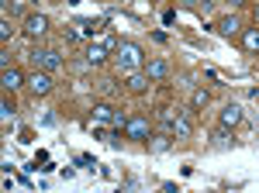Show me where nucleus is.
<instances>
[{"instance_id": "19", "label": "nucleus", "mask_w": 259, "mask_h": 193, "mask_svg": "<svg viewBox=\"0 0 259 193\" xmlns=\"http://www.w3.org/2000/svg\"><path fill=\"white\" fill-rule=\"evenodd\" d=\"M11 35H14V28H11V21L4 18V21H0V38L7 41V38H11Z\"/></svg>"}, {"instance_id": "18", "label": "nucleus", "mask_w": 259, "mask_h": 193, "mask_svg": "<svg viewBox=\"0 0 259 193\" xmlns=\"http://www.w3.org/2000/svg\"><path fill=\"white\" fill-rule=\"evenodd\" d=\"M0 111H4V117H14V111H18V107H14V100H11V96H4Z\"/></svg>"}, {"instance_id": "12", "label": "nucleus", "mask_w": 259, "mask_h": 193, "mask_svg": "<svg viewBox=\"0 0 259 193\" xmlns=\"http://www.w3.org/2000/svg\"><path fill=\"white\" fill-rule=\"evenodd\" d=\"M107 56H111L107 45H90V49H87V62H90V66H104Z\"/></svg>"}, {"instance_id": "20", "label": "nucleus", "mask_w": 259, "mask_h": 193, "mask_svg": "<svg viewBox=\"0 0 259 193\" xmlns=\"http://www.w3.org/2000/svg\"><path fill=\"white\" fill-rule=\"evenodd\" d=\"M183 7H190V11H200V0H180Z\"/></svg>"}, {"instance_id": "8", "label": "nucleus", "mask_w": 259, "mask_h": 193, "mask_svg": "<svg viewBox=\"0 0 259 193\" xmlns=\"http://www.w3.org/2000/svg\"><path fill=\"white\" fill-rule=\"evenodd\" d=\"M149 83H152V79L145 76V69H132V73H124V86H128L132 93H145Z\"/></svg>"}, {"instance_id": "11", "label": "nucleus", "mask_w": 259, "mask_h": 193, "mask_svg": "<svg viewBox=\"0 0 259 193\" xmlns=\"http://www.w3.org/2000/svg\"><path fill=\"white\" fill-rule=\"evenodd\" d=\"M4 86H7V90H18V86H24V83H28V79L21 76V69H14V66H4Z\"/></svg>"}, {"instance_id": "16", "label": "nucleus", "mask_w": 259, "mask_h": 193, "mask_svg": "<svg viewBox=\"0 0 259 193\" xmlns=\"http://www.w3.org/2000/svg\"><path fill=\"white\" fill-rule=\"evenodd\" d=\"M111 114H114L111 104H97V107H94V117H97V121H111Z\"/></svg>"}, {"instance_id": "7", "label": "nucleus", "mask_w": 259, "mask_h": 193, "mask_svg": "<svg viewBox=\"0 0 259 193\" xmlns=\"http://www.w3.org/2000/svg\"><path fill=\"white\" fill-rule=\"evenodd\" d=\"M45 31H49V18L45 14H28L24 18V35L28 38H41Z\"/></svg>"}, {"instance_id": "13", "label": "nucleus", "mask_w": 259, "mask_h": 193, "mask_svg": "<svg viewBox=\"0 0 259 193\" xmlns=\"http://www.w3.org/2000/svg\"><path fill=\"white\" fill-rule=\"evenodd\" d=\"M242 45H245L249 52H259V28H245V31H242Z\"/></svg>"}, {"instance_id": "5", "label": "nucleus", "mask_w": 259, "mask_h": 193, "mask_svg": "<svg viewBox=\"0 0 259 193\" xmlns=\"http://www.w3.org/2000/svg\"><path fill=\"white\" fill-rule=\"evenodd\" d=\"M142 69H145V76L152 79V83H166V79H169V73H173L166 59H149V62H145Z\"/></svg>"}, {"instance_id": "15", "label": "nucleus", "mask_w": 259, "mask_h": 193, "mask_svg": "<svg viewBox=\"0 0 259 193\" xmlns=\"http://www.w3.org/2000/svg\"><path fill=\"white\" fill-rule=\"evenodd\" d=\"M173 145V135H159V138H152V152H166Z\"/></svg>"}, {"instance_id": "10", "label": "nucleus", "mask_w": 259, "mask_h": 193, "mask_svg": "<svg viewBox=\"0 0 259 193\" xmlns=\"http://www.w3.org/2000/svg\"><path fill=\"white\" fill-rule=\"evenodd\" d=\"M218 31L225 35V38H235V35L242 31V21L235 18V14H225V18L218 21Z\"/></svg>"}, {"instance_id": "1", "label": "nucleus", "mask_w": 259, "mask_h": 193, "mask_svg": "<svg viewBox=\"0 0 259 193\" xmlns=\"http://www.w3.org/2000/svg\"><path fill=\"white\" fill-rule=\"evenodd\" d=\"M114 62H118L121 73H132V69L145 66V52H142L139 41H121L118 49H114Z\"/></svg>"}, {"instance_id": "2", "label": "nucleus", "mask_w": 259, "mask_h": 193, "mask_svg": "<svg viewBox=\"0 0 259 193\" xmlns=\"http://www.w3.org/2000/svg\"><path fill=\"white\" fill-rule=\"evenodd\" d=\"M31 62H35V69H45V73H59L62 69V56L56 49H35Z\"/></svg>"}, {"instance_id": "21", "label": "nucleus", "mask_w": 259, "mask_h": 193, "mask_svg": "<svg viewBox=\"0 0 259 193\" xmlns=\"http://www.w3.org/2000/svg\"><path fill=\"white\" fill-rule=\"evenodd\" d=\"M228 4H232V7H242V4H245V0H228Z\"/></svg>"}, {"instance_id": "3", "label": "nucleus", "mask_w": 259, "mask_h": 193, "mask_svg": "<svg viewBox=\"0 0 259 193\" xmlns=\"http://www.w3.org/2000/svg\"><path fill=\"white\" fill-rule=\"evenodd\" d=\"M124 138H132V141H149V138H152V124H149L145 117H128Z\"/></svg>"}, {"instance_id": "4", "label": "nucleus", "mask_w": 259, "mask_h": 193, "mask_svg": "<svg viewBox=\"0 0 259 193\" xmlns=\"http://www.w3.org/2000/svg\"><path fill=\"white\" fill-rule=\"evenodd\" d=\"M190 114H194V111H177V117H173V124H169V135H173V138H180V141H183V138H190V135H194V124H190Z\"/></svg>"}, {"instance_id": "14", "label": "nucleus", "mask_w": 259, "mask_h": 193, "mask_svg": "<svg viewBox=\"0 0 259 193\" xmlns=\"http://www.w3.org/2000/svg\"><path fill=\"white\" fill-rule=\"evenodd\" d=\"M211 104V93L207 90H194V96H190V111H200V107H207Z\"/></svg>"}, {"instance_id": "6", "label": "nucleus", "mask_w": 259, "mask_h": 193, "mask_svg": "<svg viewBox=\"0 0 259 193\" xmlns=\"http://www.w3.org/2000/svg\"><path fill=\"white\" fill-rule=\"evenodd\" d=\"M28 90L35 96H45L52 90V73H45V69H35L31 76H28Z\"/></svg>"}, {"instance_id": "9", "label": "nucleus", "mask_w": 259, "mask_h": 193, "mask_svg": "<svg viewBox=\"0 0 259 193\" xmlns=\"http://www.w3.org/2000/svg\"><path fill=\"white\" fill-rule=\"evenodd\" d=\"M218 124L221 128H235V124H242V107L239 104H225L218 114Z\"/></svg>"}, {"instance_id": "22", "label": "nucleus", "mask_w": 259, "mask_h": 193, "mask_svg": "<svg viewBox=\"0 0 259 193\" xmlns=\"http://www.w3.org/2000/svg\"><path fill=\"white\" fill-rule=\"evenodd\" d=\"M256 24H259V7H256Z\"/></svg>"}, {"instance_id": "17", "label": "nucleus", "mask_w": 259, "mask_h": 193, "mask_svg": "<svg viewBox=\"0 0 259 193\" xmlns=\"http://www.w3.org/2000/svg\"><path fill=\"white\" fill-rule=\"evenodd\" d=\"M111 124H114L118 131H124V124H128V114H121V111H114V114H111Z\"/></svg>"}]
</instances>
